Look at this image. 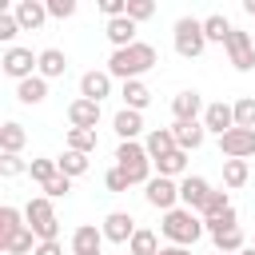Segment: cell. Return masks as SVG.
Instances as JSON below:
<instances>
[{
    "label": "cell",
    "mask_w": 255,
    "mask_h": 255,
    "mask_svg": "<svg viewBox=\"0 0 255 255\" xmlns=\"http://www.w3.org/2000/svg\"><path fill=\"white\" fill-rule=\"evenodd\" d=\"M155 64H159L155 48L143 44V40H135L131 48H116V52H112V60H108V76H120V80L128 84V80H139L143 72H151Z\"/></svg>",
    "instance_id": "cell-1"
},
{
    "label": "cell",
    "mask_w": 255,
    "mask_h": 255,
    "mask_svg": "<svg viewBox=\"0 0 255 255\" xmlns=\"http://www.w3.org/2000/svg\"><path fill=\"white\" fill-rule=\"evenodd\" d=\"M159 227H163V235H167L175 247H191V243L207 231V227H203V219H199L195 211H187V207H171V211L163 215V223H159Z\"/></svg>",
    "instance_id": "cell-2"
},
{
    "label": "cell",
    "mask_w": 255,
    "mask_h": 255,
    "mask_svg": "<svg viewBox=\"0 0 255 255\" xmlns=\"http://www.w3.org/2000/svg\"><path fill=\"white\" fill-rule=\"evenodd\" d=\"M116 167L128 175V183H151V155H147V147L143 143H135V139H128V143H120L116 147Z\"/></svg>",
    "instance_id": "cell-3"
},
{
    "label": "cell",
    "mask_w": 255,
    "mask_h": 255,
    "mask_svg": "<svg viewBox=\"0 0 255 255\" xmlns=\"http://www.w3.org/2000/svg\"><path fill=\"white\" fill-rule=\"evenodd\" d=\"M24 219H28L32 235H36L40 243H52V239L60 235V219H56V211H52V199H48V195H36V199H28V207H24Z\"/></svg>",
    "instance_id": "cell-4"
},
{
    "label": "cell",
    "mask_w": 255,
    "mask_h": 255,
    "mask_svg": "<svg viewBox=\"0 0 255 255\" xmlns=\"http://www.w3.org/2000/svg\"><path fill=\"white\" fill-rule=\"evenodd\" d=\"M203 48H207L203 20H195V16H179V20H175V52H179L183 60H195V56H203Z\"/></svg>",
    "instance_id": "cell-5"
},
{
    "label": "cell",
    "mask_w": 255,
    "mask_h": 255,
    "mask_svg": "<svg viewBox=\"0 0 255 255\" xmlns=\"http://www.w3.org/2000/svg\"><path fill=\"white\" fill-rule=\"evenodd\" d=\"M0 68L20 84V80H32V68H40V56H32V48H8L0 56Z\"/></svg>",
    "instance_id": "cell-6"
},
{
    "label": "cell",
    "mask_w": 255,
    "mask_h": 255,
    "mask_svg": "<svg viewBox=\"0 0 255 255\" xmlns=\"http://www.w3.org/2000/svg\"><path fill=\"white\" fill-rule=\"evenodd\" d=\"M219 151L227 159H247L255 155V131L251 128H231L227 135H219Z\"/></svg>",
    "instance_id": "cell-7"
},
{
    "label": "cell",
    "mask_w": 255,
    "mask_h": 255,
    "mask_svg": "<svg viewBox=\"0 0 255 255\" xmlns=\"http://www.w3.org/2000/svg\"><path fill=\"white\" fill-rule=\"evenodd\" d=\"M227 56H231V64L239 68V72H251L255 68V44H251V36L247 32H239V28H231V36H227Z\"/></svg>",
    "instance_id": "cell-8"
},
{
    "label": "cell",
    "mask_w": 255,
    "mask_h": 255,
    "mask_svg": "<svg viewBox=\"0 0 255 255\" xmlns=\"http://www.w3.org/2000/svg\"><path fill=\"white\" fill-rule=\"evenodd\" d=\"M143 195H147V203H151V207H159V211L167 215V211L175 207V199H179V183H175V179H167V175H155V179L147 183V191H143Z\"/></svg>",
    "instance_id": "cell-9"
},
{
    "label": "cell",
    "mask_w": 255,
    "mask_h": 255,
    "mask_svg": "<svg viewBox=\"0 0 255 255\" xmlns=\"http://www.w3.org/2000/svg\"><path fill=\"white\" fill-rule=\"evenodd\" d=\"M207 195H211V183H207L203 175H183V179H179V199H183L187 211H203Z\"/></svg>",
    "instance_id": "cell-10"
},
{
    "label": "cell",
    "mask_w": 255,
    "mask_h": 255,
    "mask_svg": "<svg viewBox=\"0 0 255 255\" xmlns=\"http://www.w3.org/2000/svg\"><path fill=\"white\" fill-rule=\"evenodd\" d=\"M203 128L215 131V135H227V131L235 128V108L223 104V100H219V104H207V108H203Z\"/></svg>",
    "instance_id": "cell-11"
},
{
    "label": "cell",
    "mask_w": 255,
    "mask_h": 255,
    "mask_svg": "<svg viewBox=\"0 0 255 255\" xmlns=\"http://www.w3.org/2000/svg\"><path fill=\"white\" fill-rule=\"evenodd\" d=\"M100 231H104V239H112V243H131V235H135L139 227H135V219H131L128 211H112Z\"/></svg>",
    "instance_id": "cell-12"
},
{
    "label": "cell",
    "mask_w": 255,
    "mask_h": 255,
    "mask_svg": "<svg viewBox=\"0 0 255 255\" xmlns=\"http://www.w3.org/2000/svg\"><path fill=\"white\" fill-rule=\"evenodd\" d=\"M68 124L96 131V124H100V104H96V100H84V96L72 100V104H68Z\"/></svg>",
    "instance_id": "cell-13"
},
{
    "label": "cell",
    "mask_w": 255,
    "mask_h": 255,
    "mask_svg": "<svg viewBox=\"0 0 255 255\" xmlns=\"http://www.w3.org/2000/svg\"><path fill=\"white\" fill-rule=\"evenodd\" d=\"M203 112V96L195 92V88H187V92H179L175 100H171V116H175V124H187V120H195Z\"/></svg>",
    "instance_id": "cell-14"
},
{
    "label": "cell",
    "mask_w": 255,
    "mask_h": 255,
    "mask_svg": "<svg viewBox=\"0 0 255 255\" xmlns=\"http://www.w3.org/2000/svg\"><path fill=\"white\" fill-rule=\"evenodd\" d=\"M100 243H104V231L96 223H84L72 231V251L76 255H100Z\"/></svg>",
    "instance_id": "cell-15"
},
{
    "label": "cell",
    "mask_w": 255,
    "mask_h": 255,
    "mask_svg": "<svg viewBox=\"0 0 255 255\" xmlns=\"http://www.w3.org/2000/svg\"><path fill=\"white\" fill-rule=\"evenodd\" d=\"M80 96L100 104L104 96H112V76H108V72H84V76H80Z\"/></svg>",
    "instance_id": "cell-16"
},
{
    "label": "cell",
    "mask_w": 255,
    "mask_h": 255,
    "mask_svg": "<svg viewBox=\"0 0 255 255\" xmlns=\"http://www.w3.org/2000/svg\"><path fill=\"white\" fill-rule=\"evenodd\" d=\"M171 135H175V147H179V151H195V147L203 143L207 128H203L199 120H187V124H175V128H171Z\"/></svg>",
    "instance_id": "cell-17"
},
{
    "label": "cell",
    "mask_w": 255,
    "mask_h": 255,
    "mask_svg": "<svg viewBox=\"0 0 255 255\" xmlns=\"http://www.w3.org/2000/svg\"><path fill=\"white\" fill-rule=\"evenodd\" d=\"M16 20H20L24 32H36V28L48 20V4H40V0H20V4H16Z\"/></svg>",
    "instance_id": "cell-18"
},
{
    "label": "cell",
    "mask_w": 255,
    "mask_h": 255,
    "mask_svg": "<svg viewBox=\"0 0 255 255\" xmlns=\"http://www.w3.org/2000/svg\"><path fill=\"white\" fill-rule=\"evenodd\" d=\"M143 147H147L151 163H155V159H163V155H171V151H175V135H171V128H151V131H147V139H143Z\"/></svg>",
    "instance_id": "cell-19"
},
{
    "label": "cell",
    "mask_w": 255,
    "mask_h": 255,
    "mask_svg": "<svg viewBox=\"0 0 255 255\" xmlns=\"http://www.w3.org/2000/svg\"><path fill=\"white\" fill-rule=\"evenodd\" d=\"M112 128H116V135L128 143V139H135V135L143 131V116H139V112H131V108H124V112H116Z\"/></svg>",
    "instance_id": "cell-20"
},
{
    "label": "cell",
    "mask_w": 255,
    "mask_h": 255,
    "mask_svg": "<svg viewBox=\"0 0 255 255\" xmlns=\"http://www.w3.org/2000/svg\"><path fill=\"white\" fill-rule=\"evenodd\" d=\"M108 40L116 44V48H131L135 44V20H128V16H120V20H108Z\"/></svg>",
    "instance_id": "cell-21"
},
{
    "label": "cell",
    "mask_w": 255,
    "mask_h": 255,
    "mask_svg": "<svg viewBox=\"0 0 255 255\" xmlns=\"http://www.w3.org/2000/svg\"><path fill=\"white\" fill-rule=\"evenodd\" d=\"M16 100H20V104H44V100H48V80H44V76L20 80V84H16Z\"/></svg>",
    "instance_id": "cell-22"
},
{
    "label": "cell",
    "mask_w": 255,
    "mask_h": 255,
    "mask_svg": "<svg viewBox=\"0 0 255 255\" xmlns=\"http://www.w3.org/2000/svg\"><path fill=\"white\" fill-rule=\"evenodd\" d=\"M68 72V56L60 52V48H44L40 52V76L44 80H56V76H64Z\"/></svg>",
    "instance_id": "cell-23"
},
{
    "label": "cell",
    "mask_w": 255,
    "mask_h": 255,
    "mask_svg": "<svg viewBox=\"0 0 255 255\" xmlns=\"http://www.w3.org/2000/svg\"><path fill=\"white\" fill-rule=\"evenodd\" d=\"M120 96H124V108H131V112H143V108L151 104V92H147L143 80H128Z\"/></svg>",
    "instance_id": "cell-24"
},
{
    "label": "cell",
    "mask_w": 255,
    "mask_h": 255,
    "mask_svg": "<svg viewBox=\"0 0 255 255\" xmlns=\"http://www.w3.org/2000/svg\"><path fill=\"white\" fill-rule=\"evenodd\" d=\"M24 139H28V131H24L16 120H8V124L0 128V151H4V155H20Z\"/></svg>",
    "instance_id": "cell-25"
},
{
    "label": "cell",
    "mask_w": 255,
    "mask_h": 255,
    "mask_svg": "<svg viewBox=\"0 0 255 255\" xmlns=\"http://www.w3.org/2000/svg\"><path fill=\"white\" fill-rule=\"evenodd\" d=\"M20 219H24V215H20L12 203H4V207H0V247H4L12 235H20V231L28 227V223H20Z\"/></svg>",
    "instance_id": "cell-26"
},
{
    "label": "cell",
    "mask_w": 255,
    "mask_h": 255,
    "mask_svg": "<svg viewBox=\"0 0 255 255\" xmlns=\"http://www.w3.org/2000/svg\"><path fill=\"white\" fill-rule=\"evenodd\" d=\"M163 247H159V239H155V231H147V227H139L135 235H131V243H128V255H159Z\"/></svg>",
    "instance_id": "cell-27"
},
{
    "label": "cell",
    "mask_w": 255,
    "mask_h": 255,
    "mask_svg": "<svg viewBox=\"0 0 255 255\" xmlns=\"http://www.w3.org/2000/svg\"><path fill=\"white\" fill-rule=\"evenodd\" d=\"M203 36H207V44H227V36H231V20L227 16H207L203 20Z\"/></svg>",
    "instance_id": "cell-28"
},
{
    "label": "cell",
    "mask_w": 255,
    "mask_h": 255,
    "mask_svg": "<svg viewBox=\"0 0 255 255\" xmlns=\"http://www.w3.org/2000/svg\"><path fill=\"white\" fill-rule=\"evenodd\" d=\"M56 167H60V175L76 179V175H84V171H88V155H84V151H72V147H68V151H64L60 159H56Z\"/></svg>",
    "instance_id": "cell-29"
},
{
    "label": "cell",
    "mask_w": 255,
    "mask_h": 255,
    "mask_svg": "<svg viewBox=\"0 0 255 255\" xmlns=\"http://www.w3.org/2000/svg\"><path fill=\"white\" fill-rule=\"evenodd\" d=\"M155 167H159V175H167V179H175V175H183L187 171V151H171V155H163V159H155Z\"/></svg>",
    "instance_id": "cell-30"
},
{
    "label": "cell",
    "mask_w": 255,
    "mask_h": 255,
    "mask_svg": "<svg viewBox=\"0 0 255 255\" xmlns=\"http://www.w3.org/2000/svg\"><path fill=\"white\" fill-rule=\"evenodd\" d=\"M96 143H100L96 131H88V128H68V147H72V151H84V155H88V151H96Z\"/></svg>",
    "instance_id": "cell-31"
},
{
    "label": "cell",
    "mask_w": 255,
    "mask_h": 255,
    "mask_svg": "<svg viewBox=\"0 0 255 255\" xmlns=\"http://www.w3.org/2000/svg\"><path fill=\"white\" fill-rule=\"evenodd\" d=\"M247 159H223V183L227 187H243L247 183Z\"/></svg>",
    "instance_id": "cell-32"
},
{
    "label": "cell",
    "mask_w": 255,
    "mask_h": 255,
    "mask_svg": "<svg viewBox=\"0 0 255 255\" xmlns=\"http://www.w3.org/2000/svg\"><path fill=\"white\" fill-rule=\"evenodd\" d=\"M223 211H231V199H227V191H211L199 215H203V223H211V219H219Z\"/></svg>",
    "instance_id": "cell-33"
},
{
    "label": "cell",
    "mask_w": 255,
    "mask_h": 255,
    "mask_svg": "<svg viewBox=\"0 0 255 255\" xmlns=\"http://www.w3.org/2000/svg\"><path fill=\"white\" fill-rule=\"evenodd\" d=\"M28 175L44 187V183H52V179L60 175V167H56V159H32V163H28Z\"/></svg>",
    "instance_id": "cell-34"
},
{
    "label": "cell",
    "mask_w": 255,
    "mask_h": 255,
    "mask_svg": "<svg viewBox=\"0 0 255 255\" xmlns=\"http://www.w3.org/2000/svg\"><path fill=\"white\" fill-rule=\"evenodd\" d=\"M231 108H235V128H251L255 131V96H243Z\"/></svg>",
    "instance_id": "cell-35"
},
{
    "label": "cell",
    "mask_w": 255,
    "mask_h": 255,
    "mask_svg": "<svg viewBox=\"0 0 255 255\" xmlns=\"http://www.w3.org/2000/svg\"><path fill=\"white\" fill-rule=\"evenodd\" d=\"M215 239V251H223V255H235V251H243V231L235 227V231H223V235H211Z\"/></svg>",
    "instance_id": "cell-36"
},
{
    "label": "cell",
    "mask_w": 255,
    "mask_h": 255,
    "mask_svg": "<svg viewBox=\"0 0 255 255\" xmlns=\"http://www.w3.org/2000/svg\"><path fill=\"white\" fill-rule=\"evenodd\" d=\"M32 239H36V235H32V227H24L20 235H12V239L4 243V251H8V255H28V251H36V243H32Z\"/></svg>",
    "instance_id": "cell-37"
},
{
    "label": "cell",
    "mask_w": 255,
    "mask_h": 255,
    "mask_svg": "<svg viewBox=\"0 0 255 255\" xmlns=\"http://www.w3.org/2000/svg\"><path fill=\"white\" fill-rule=\"evenodd\" d=\"M207 227V235H223V231H235L239 227V215H235V207L231 211H223L219 219H211V223H203Z\"/></svg>",
    "instance_id": "cell-38"
},
{
    "label": "cell",
    "mask_w": 255,
    "mask_h": 255,
    "mask_svg": "<svg viewBox=\"0 0 255 255\" xmlns=\"http://www.w3.org/2000/svg\"><path fill=\"white\" fill-rule=\"evenodd\" d=\"M151 16H155V4L151 0H128V20L139 24V20H151Z\"/></svg>",
    "instance_id": "cell-39"
},
{
    "label": "cell",
    "mask_w": 255,
    "mask_h": 255,
    "mask_svg": "<svg viewBox=\"0 0 255 255\" xmlns=\"http://www.w3.org/2000/svg\"><path fill=\"white\" fill-rule=\"evenodd\" d=\"M16 32H24L20 20H16V12H0V40L8 44V40H16Z\"/></svg>",
    "instance_id": "cell-40"
},
{
    "label": "cell",
    "mask_w": 255,
    "mask_h": 255,
    "mask_svg": "<svg viewBox=\"0 0 255 255\" xmlns=\"http://www.w3.org/2000/svg\"><path fill=\"white\" fill-rule=\"evenodd\" d=\"M24 171H28V163H24L20 155H0V175L12 179V175H24Z\"/></svg>",
    "instance_id": "cell-41"
},
{
    "label": "cell",
    "mask_w": 255,
    "mask_h": 255,
    "mask_svg": "<svg viewBox=\"0 0 255 255\" xmlns=\"http://www.w3.org/2000/svg\"><path fill=\"white\" fill-rule=\"evenodd\" d=\"M48 16H56V20L76 16V0H48Z\"/></svg>",
    "instance_id": "cell-42"
},
{
    "label": "cell",
    "mask_w": 255,
    "mask_h": 255,
    "mask_svg": "<svg viewBox=\"0 0 255 255\" xmlns=\"http://www.w3.org/2000/svg\"><path fill=\"white\" fill-rule=\"evenodd\" d=\"M68 191H72V179H68V175H56L52 183H44V195H48V199H60V195H68Z\"/></svg>",
    "instance_id": "cell-43"
},
{
    "label": "cell",
    "mask_w": 255,
    "mask_h": 255,
    "mask_svg": "<svg viewBox=\"0 0 255 255\" xmlns=\"http://www.w3.org/2000/svg\"><path fill=\"white\" fill-rule=\"evenodd\" d=\"M104 187H108V191H128L131 183H128V175H124L120 167H112V171L104 175Z\"/></svg>",
    "instance_id": "cell-44"
},
{
    "label": "cell",
    "mask_w": 255,
    "mask_h": 255,
    "mask_svg": "<svg viewBox=\"0 0 255 255\" xmlns=\"http://www.w3.org/2000/svg\"><path fill=\"white\" fill-rule=\"evenodd\" d=\"M32 255H64V247H60V239H52V243H36Z\"/></svg>",
    "instance_id": "cell-45"
},
{
    "label": "cell",
    "mask_w": 255,
    "mask_h": 255,
    "mask_svg": "<svg viewBox=\"0 0 255 255\" xmlns=\"http://www.w3.org/2000/svg\"><path fill=\"white\" fill-rule=\"evenodd\" d=\"M159 255H191V251H187V247H175V243H171V247H163Z\"/></svg>",
    "instance_id": "cell-46"
},
{
    "label": "cell",
    "mask_w": 255,
    "mask_h": 255,
    "mask_svg": "<svg viewBox=\"0 0 255 255\" xmlns=\"http://www.w3.org/2000/svg\"><path fill=\"white\" fill-rule=\"evenodd\" d=\"M243 12H247V16H255V0H243Z\"/></svg>",
    "instance_id": "cell-47"
},
{
    "label": "cell",
    "mask_w": 255,
    "mask_h": 255,
    "mask_svg": "<svg viewBox=\"0 0 255 255\" xmlns=\"http://www.w3.org/2000/svg\"><path fill=\"white\" fill-rule=\"evenodd\" d=\"M243 255H255V247H247V251H243Z\"/></svg>",
    "instance_id": "cell-48"
},
{
    "label": "cell",
    "mask_w": 255,
    "mask_h": 255,
    "mask_svg": "<svg viewBox=\"0 0 255 255\" xmlns=\"http://www.w3.org/2000/svg\"><path fill=\"white\" fill-rule=\"evenodd\" d=\"M215 255H223V251H215Z\"/></svg>",
    "instance_id": "cell-49"
}]
</instances>
